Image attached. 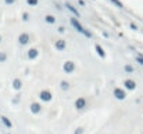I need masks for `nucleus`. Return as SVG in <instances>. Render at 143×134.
<instances>
[{
    "instance_id": "f257e3e1",
    "label": "nucleus",
    "mask_w": 143,
    "mask_h": 134,
    "mask_svg": "<svg viewBox=\"0 0 143 134\" xmlns=\"http://www.w3.org/2000/svg\"><path fill=\"white\" fill-rule=\"evenodd\" d=\"M71 24H72V26H74L75 29H77L78 32H79V33H82V35H85V36H86V37H92V33H89V32H88L86 29H84V28H82V25H81L79 22H78L77 19H75V18H71Z\"/></svg>"
},
{
    "instance_id": "f03ea898",
    "label": "nucleus",
    "mask_w": 143,
    "mask_h": 134,
    "mask_svg": "<svg viewBox=\"0 0 143 134\" xmlns=\"http://www.w3.org/2000/svg\"><path fill=\"white\" fill-rule=\"evenodd\" d=\"M125 87L129 90H133L135 87H136V83H135L133 80H131V79H128V80H125Z\"/></svg>"
},
{
    "instance_id": "7ed1b4c3",
    "label": "nucleus",
    "mask_w": 143,
    "mask_h": 134,
    "mask_svg": "<svg viewBox=\"0 0 143 134\" xmlns=\"http://www.w3.org/2000/svg\"><path fill=\"white\" fill-rule=\"evenodd\" d=\"M114 94H115V97H117V98H119V100H124V98H125V93L121 91L119 89H115Z\"/></svg>"
},
{
    "instance_id": "20e7f679",
    "label": "nucleus",
    "mask_w": 143,
    "mask_h": 134,
    "mask_svg": "<svg viewBox=\"0 0 143 134\" xmlns=\"http://www.w3.org/2000/svg\"><path fill=\"white\" fill-rule=\"evenodd\" d=\"M40 97H42V101H50L51 94H50L49 91H43L42 94H40Z\"/></svg>"
},
{
    "instance_id": "39448f33",
    "label": "nucleus",
    "mask_w": 143,
    "mask_h": 134,
    "mask_svg": "<svg viewBox=\"0 0 143 134\" xmlns=\"http://www.w3.org/2000/svg\"><path fill=\"white\" fill-rule=\"evenodd\" d=\"M28 39H29V37H28L27 33H25V35H21V36H20V43H21V44H27Z\"/></svg>"
},
{
    "instance_id": "423d86ee",
    "label": "nucleus",
    "mask_w": 143,
    "mask_h": 134,
    "mask_svg": "<svg viewBox=\"0 0 143 134\" xmlns=\"http://www.w3.org/2000/svg\"><path fill=\"white\" fill-rule=\"evenodd\" d=\"M65 6H67V8H68V10H69V11H71V12H72V14H74V15H77V17H79V12H78L77 10H75V8H74V7H72L71 4H69V3H67Z\"/></svg>"
},
{
    "instance_id": "0eeeda50",
    "label": "nucleus",
    "mask_w": 143,
    "mask_h": 134,
    "mask_svg": "<svg viewBox=\"0 0 143 134\" xmlns=\"http://www.w3.org/2000/svg\"><path fill=\"white\" fill-rule=\"evenodd\" d=\"M96 51H97V54L99 55L101 57V58H103V57H106V54H104V50H103V48L100 47V46L99 44H96Z\"/></svg>"
},
{
    "instance_id": "6e6552de",
    "label": "nucleus",
    "mask_w": 143,
    "mask_h": 134,
    "mask_svg": "<svg viewBox=\"0 0 143 134\" xmlns=\"http://www.w3.org/2000/svg\"><path fill=\"white\" fill-rule=\"evenodd\" d=\"M75 105H77L78 109H82V108H84V105H85V101H84L82 98H79V100L77 101V104H75Z\"/></svg>"
},
{
    "instance_id": "1a4fd4ad",
    "label": "nucleus",
    "mask_w": 143,
    "mask_h": 134,
    "mask_svg": "<svg viewBox=\"0 0 143 134\" xmlns=\"http://www.w3.org/2000/svg\"><path fill=\"white\" fill-rule=\"evenodd\" d=\"M2 120H3V123L7 126V127H11V126H13V125H11V122H10V120L7 119L6 116H2Z\"/></svg>"
},
{
    "instance_id": "9d476101",
    "label": "nucleus",
    "mask_w": 143,
    "mask_h": 134,
    "mask_svg": "<svg viewBox=\"0 0 143 134\" xmlns=\"http://www.w3.org/2000/svg\"><path fill=\"white\" fill-rule=\"evenodd\" d=\"M56 46H57V48H60V50H63V48L65 47V43H64L63 40H60V42H57V43H56Z\"/></svg>"
},
{
    "instance_id": "9b49d317",
    "label": "nucleus",
    "mask_w": 143,
    "mask_h": 134,
    "mask_svg": "<svg viewBox=\"0 0 143 134\" xmlns=\"http://www.w3.org/2000/svg\"><path fill=\"white\" fill-rule=\"evenodd\" d=\"M46 22H49V24H54L56 19H54V17H51V15H46Z\"/></svg>"
},
{
    "instance_id": "f8f14e48",
    "label": "nucleus",
    "mask_w": 143,
    "mask_h": 134,
    "mask_svg": "<svg viewBox=\"0 0 143 134\" xmlns=\"http://www.w3.org/2000/svg\"><path fill=\"white\" fill-rule=\"evenodd\" d=\"M111 1H113V3L115 4L117 7H119V8H122V7H124V6H122V3L119 1V0H111Z\"/></svg>"
},
{
    "instance_id": "ddd939ff",
    "label": "nucleus",
    "mask_w": 143,
    "mask_h": 134,
    "mask_svg": "<svg viewBox=\"0 0 143 134\" xmlns=\"http://www.w3.org/2000/svg\"><path fill=\"white\" fill-rule=\"evenodd\" d=\"M136 61L140 64V65H143V55H142V54H139V55L136 57Z\"/></svg>"
},
{
    "instance_id": "4468645a",
    "label": "nucleus",
    "mask_w": 143,
    "mask_h": 134,
    "mask_svg": "<svg viewBox=\"0 0 143 134\" xmlns=\"http://www.w3.org/2000/svg\"><path fill=\"white\" fill-rule=\"evenodd\" d=\"M27 1H28L29 6H36V4H38V0H27Z\"/></svg>"
},
{
    "instance_id": "2eb2a0df",
    "label": "nucleus",
    "mask_w": 143,
    "mask_h": 134,
    "mask_svg": "<svg viewBox=\"0 0 143 134\" xmlns=\"http://www.w3.org/2000/svg\"><path fill=\"white\" fill-rule=\"evenodd\" d=\"M65 71H72V64L71 62H67L65 64Z\"/></svg>"
},
{
    "instance_id": "dca6fc26",
    "label": "nucleus",
    "mask_w": 143,
    "mask_h": 134,
    "mask_svg": "<svg viewBox=\"0 0 143 134\" xmlns=\"http://www.w3.org/2000/svg\"><path fill=\"white\" fill-rule=\"evenodd\" d=\"M35 55H36V50H31L29 51V57H31V58H33Z\"/></svg>"
},
{
    "instance_id": "f3484780",
    "label": "nucleus",
    "mask_w": 143,
    "mask_h": 134,
    "mask_svg": "<svg viewBox=\"0 0 143 134\" xmlns=\"http://www.w3.org/2000/svg\"><path fill=\"white\" fill-rule=\"evenodd\" d=\"M125 69H126V71H128V72H132V71H133V68H132V66H129V65H128V66H126V68H125Z\"/></svg>"
},
{
    "instance_id": "a211bd4d",
    "label": "nucleus",
    "mask_w": 143,
    "mask_h": 134,
    "mask_svg": "<svg viewBox=\"0 0 143 134\" xmlns=\"http://www.w3.org/2000/svg\"><path fill=\"white\" fill-rule=\"evenodd\" d=\"M15 87H17L15 90H18V89H20V82H18V80H15Z\"/></svg>"
},
{
    "instance_id": "6ab92c4d",
    "label": "nucleus",
    "mask_w": 143,
    "mask_h": 134,
    "mask_svg": "<svg viewBox=\"0 0 143 134\" xmlns=\"http://www.w3.org/2000/svg\"><path fill=\"white\" fill-rule=\"evenodd\" d=\"M13 1H14V0H6V3H7V4H10V3H13Z\"/></svg>"
}]
</instances>
